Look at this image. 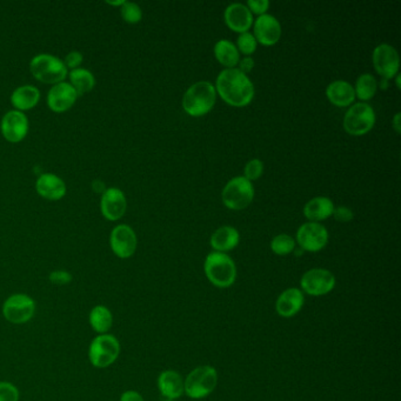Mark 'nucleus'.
Segmentation results:
<instances>
[{"instance_id":"f257e3e1","label":"nucleus","mask_w":401,"mask_h":401,"mask_svg":"<svg viewBox=\"0 0 401 401\" xmlns=\"http://www.w3.org/2000/svg\"><path fill=\"white\" fill-rule=\"evenodd\" d=\"M215 88L220 98L235 108H245L255 98V85L239 68L220 72Z\"/></svg>"},{"instance_id":"f03ea898","label":"nucleus","mask_w":401,"mask_h":401,"mask_svg":"<svg viewBox=\"0 0 401 401\" xmlns=\"http://www.w3.org/2000/svg\"><path fill=\"white\" fill-rule=\"evenodd\" d=\"M204 272L208 282L218 288H228L237 279V266L230 255L211 252L204 262Z\"/></svg>"},{"instance_id":"7ed1b4c3","label":"nucleus","mask_w":401,"mask_h":401,"mask_svg":"<svg viewBox=\"0 0 401 401\" xmlns=\"http://www.w3.org/2000/svg\"><path fill=\"white\" fill-rule=\"evenodd\" d=\"M217 91L210 81H198L187 88L183 97V108L191 117H203L215 106Z\"/></svg>"},{"instance_id":"20e7f679","label":"nucleus","mask_w":401,"mask_h":401,"mask_svg":"<svg viewBox=\"0 0 401 401\" xmlns=\"http://www.w3.org/2000/svg\"><path fill=\"white\" fill-rule=\"evenodd\" d=\"M218 384V373L213 366L203 365L192 369L184 380V393L198 400L213 393Z\"/></svg>"},{"instance_id":"39448f33","label":"nucleus","mask_w":401,"mask_h":401,"mask_svg":"<svg viewBox=\"0 0 401 401\" xmlns=\"http://www.w3.org/2000/svg\"><path fill=\"white\" fill-rule=\"evenodd\" d=\"M120 342L112 334H98L88 347V360L96 369H108L119 358Z\"/></svg>"},{"instance_id":"423d86ee","label":"nucleus","mask_w":401,"mask_h":401,"mask_svg":"<svg viewBox=\"0 0 401 401\" xmlns=\"http://www.w3.org/2000/svg\"><path fill=\"white\" fill-rule=\"evenodd\" d=\"M30 70L37 80L45 84L61 83L68 76V68L58 57L40 53L33 57Z\"/></svg>"},{"instance_id":"0eeeda50","label":"nucleus","mask_w":401,"mask_h":401,"mask_svg":"<svg viewBox=\"0 0 401 401\" xmlns=\"http://www.w3.org/2000/svg\"><path fill=\"white\" fill-rule=\"evenodd\" d=\"M255 198L253 184L244 177H235L224 187L222 199L227 208L240 211L250 206Z\"/></svg>"},{"instance_id":"6e6552de","label":"nucleus","mask_w":401,"mask_h":401,"mask_svg":"<svg viewBox=\"0 0 401 401\" xmlns=\"http://www.w3.org/2000/svg\"><path fill=\"white\" fill-rule=\"evenodd\" d=\"M36 307V302L31 295L14 293L5 300L3 315L13 325H24L35 317Z\"/></svg>"},{"instance_id":"1a4fd4ad","label":"nucleus","mask_w":401,"mask_h":401,"mask_svg":"<svg viewBox=\"0 0 401 401\" xmlns=\"http://www.w3.org/2000/svg\"><path fill=\"white\" fill-rule=\"evenodd\" d=\"M375 125V112L366 103L352 105L344 117V128L351 135H364Z\"/></svg>"},{"instance_id":"9d476101","label":"nucleus","mask_w":401,"mask_h":401,"mask_svg":"<svg viewBox=\"0 0 401 401\" xmlns=\"http://www.w3.org/2000/svg\"><path fill=\"white\" fill-rule=\"evenodd\" d=\"M337 284L335 277L326 268H311L302 274L300 287L304 293L311 297H322L334 290Z\"/></svg>"},{"instance_id":"9b49d317","label":"nucleus","mask_w":401,"mask_h":401,"mask_svg":"<svg viewBox=\"0 0 401 401\" xmlns=\"http://www.w3.org/2000/svg\"><path fill=\"white\" fill-rule=\"evenodd\" d=\"M297 242L304 252H319L329 242V231L320 223L302 224L297 231Z\"/></svg>"},{"instance_id":"f8f14e48","label":"nucleus","mask_w":401,"mask_h":401,"mask_svg":"<svg viewBox=\"0 0 401 401\" xmlns=\"http://www.w3.org/2000/svg\"><path fill=\"white\" fill-rule=\"evenodd\" d=\"M374 68L379 76H382V79H393L399 72L400 66V60L399 55L395 48L389 44L378 45L374 48L373 56Z\"/></svg>"},{"instance_id":"ddd939ff","label":"nucleus","mask_w":401,"mask_h":401,"mask_svg":"<svg viewBox=\"0 0 401 401\" xmlns=\"http://www.w3.org/2000/svg\"><path fill=\"white\" fill-rule=\"evenodd\" d=\"M110 246L118 258H131L138 246V239L133 228L125 224L115 226L110 235Z\"/></svg>"},{"instance_id":"4468645a","label":"nucleus","mask_w":401,"mask_h":401,"mask_svg":"<svg viewBox=\"0 0 401 401\" xmlns=\"http://www.w3.org/2000/svg\"><path fill=\"white\" fill-rule=\"evenodd\" d=\"M0 128L5 139L11 143H19L20 140L24 139L28 135V117L18 110L6 112L1 119Z\"/></svg>"},{"instance_id":"2eb2a0df","label":"nucleus","mask_w":401,"mask_h":401,"mask_svg":"<svg viewBox=\"0 0 401 401\" xmlns=\"http://www.w3.org/2000/svg\"><path fill=\"white\" fill-rule=\"evenodd\" d=\"M253 36L257 43L264 46H273L282 37V25L272 14H262L255 19Z\"/></svg>"},{"instance_id":"dca6fc26","label":"nucleus","mask_w":401,"mask_h":401,"mask_svg":"<svg viewBox=\"0 0 401 401\" xmlns=\"http://www.w3.org/2000/svg\"><path fill=\"white\" fill-rule=\"evenodd\" d=\"M126 207H128L126 197L120 188L110 187L105 190L100 200V210L105 218L111 222L118 220L125 215Z\"/></svg>"},{"instance_id":"f3484780","label":"nucleus","mask_w":401,"mask_h":401,"mask_svg":"<svg viewBox=\"0 0 401 401\" xmlns=\"http://www.w3.org/2000/svg\"><path fill=\"white\" fill-rule=\"evenodd\" d=\"M305 304V294L300 288L290 287L279 295L275 302V312L282 318H293Z\"/></svg>"},{"instance_id":"a211bd4d","label":"nucleus","mask_w":401,"mask_h":401,"mask_svg":"<svg viewBox=\"0 0 401 401\" xmlns=\"http://www.w3.org/2000/svg\"><path fill=\"white\" fill-rule=\"evenodd\" d=\"M78 97V92L76 88L72 86L71 84L61 83L55 84L51 90L48 91V105L52 111L65 112L68 108H72Z\"/></svg>"},{"instance_id":"6ab92c4d","label":"nucleus","mask_w":401,"mask_h":401,"mask_svg":"<svg viewBox=\"0 0 401 401\" xmlns=\"http://www.w3.org/2000/svg\"><path fill=\"white\" fill-rule=\"evenodd\" d=\"M224 19L232 31L240 33V35L248 32V30L255 21L253 14L246 5L240 4V3L228 5L224 12Z\"/></svg>"},{"instance_id":"aec40b11","label":"nucleus","mask_w":401,"mask_h":401,"mask_svg":"<svg viewBox=\"0 0 401 401\" xmlns=\"http://www.w3.org/2000/svg\"><path fill=\"white\" fill-rule=\"evenodd\" d=\"M157 385L164 399L175 400L184 394V378L175 369L163 371L158 377Z\"/></svg>"},{"instance_id":"412c9836","label":"nucleus","mask_w":401,"mask_h":401,"mask_svg":"<svg viewBox=\"0 0 401 401\" xmlns=\"http://www.w3.org/2000/svg\"><path fill=\"white\" fill-rule=\"evenodd\" d=\"M36 190L43 198L48 200H59L66 195L64 180L53 173L40 175L37 179Z\"/></svg>"},{"instance_id":"4be33fe9","label":"nucleus","mask_w":401,"mask_h":401,"mask_svg":"<svg viewBox=\"0 0 401 401\" xmlns=\"http://www.w3.org/2000/svg\"><path fill=\"white\" fill-rule=\"evenodd\" d=\"M326 97L334 106L347 108L354 103L355 92H354L353 85H351L349 81L335 80L326 88Z\"/></svg>"},{"instance_id":"5701e85b","label":"nucleus","mask_w":401,"mask_h":401,"mask_svg":"<svg viewBox=\"0 0 401 401\" xmlns=\"http://www.w3.org/2000/svg\"><path fill=\"white\" fill-rule=\"evenodd\" d=\"M240 242V235L235 227L223 226L215 231L210 239V245L215 252L226 253L228 251L235 250Z\"/></svg>"},{"instance_id":"b1692460","label":"nucleus","mask_w":401,"mask_h":401,"mask_svg":"<svg viewBox=\"0 0 401 401\" xmlns=\"http://www.w3.org/2000/svg\"><path fill=\"white\" fill-rule=\"evenodd\" d=\"M334 204L330 198L326 197H315L307 202L304 206V215L306 219L313 223H319L322 220L330 218L333 215Z\"/></svg>"},{"instance_id":"393cba45","label":"nucleus","mask_w":401,"mask_h":401,"mask_svg":"<svg viewBox=\"0 0 401 401\" xmlns=\"http://www.w3.org/2000/svg\"><path fill=\"white\" fill-rule=\"evenodd\" d=\"M40 99L39 88L32 85H23L17 88L11 96L13 106L18 108V111H24L35 108Z\"/></svg>"},{"instance_id":"a878e982","label":"nucleus","mask_w":401,"mask_h":401,"mask_svg":"<svg viewBox=\"0 0 401 401\" xmlns=\"http://www.w3.org/2000/svg\"><path fill=\"white\" fill-rule=\"evenodd\" d=\"M88 322L97 334H108L113 325V314L104 305H97L88 314Z\"/></svg>"},{"instance_id":"bb28decb","label":"nucleus","mask_w":401,"mask_h":401,"mask_svg":"<svg viewBox=\"0 0 401 401\" xmlns=\"http://www.w3.org/2000/svg\"><path fill=\"white\" fill-rule=\"evenodd\" d=\"M215 56L219 63L226 68H235L240 61L238 48L230 40H219L215 45Z\"/></svg>"},{"instance_id":"cd10ccee","label":"nucleus","mask_w":401,"mask_h":401,"mask_svg":"<svg viewBox=\"0 0 401 401\" xmlns=\"http://www.w3.org/2000/svg\"><path fill=\"white\" fill-rule=\"evenodd\" d=\"M70 80H71L72 86L76 88V91L78 92V96L91 91L96 85L95 76L86 68H78L73 70L70 73Z\"/></svg>"},{"instance_id":"c85d7f7f","label":"nucleus","mask_w":401,"mask_h":401,"mask_svg":"<svg viewBox=\"0 0 401 401\" xmlns=\"http://www.w3.org/2000/svg\"><path fill=\"white\" fill-rule=\"evenodd\" d=\"M377 90V79L371 73H364L362 76H359L355 83V88H354L355 97L362 101L372 99L375 96Z\"/></svg>"},{"instance_id":"c756f323","label":"nucleus","mask_w":401,"mask_h":401,"mask_svg":"<svg viewBox=\"0 0 401 401\" xmlns=\"http://www.w3.org/2000/svg\"><path fill=\"white\" fill-rule=\"evenodd\" d=\"M297 242L291 235H275L271 242V250L277 255H291L295 250Z\"/></svg>"},{"instance_id":"7c9ffc66","label":"nucleus","mask_w":401,"mask_h":401,"mask_svg":"<svg viewBox=\"0 0 401 401\" xmlns=\"http://www.w3.org/2000/svg\"><path fill=\"white\" fill-rule=\"evenodd\" d=\"M120 13H121L123 19L130 24H137L143 18V11H141L139 5L132 3V1H125L120 8Z\"/></svg>"},{"instance_id":"2f4dec72","label":"nucleus","mask_w":401,"mask_h":401,"mask_svg":"<svg viewBox=\"0 0 401 401\" xmlns=\"http://www.w3.org/2000/svg\"><path fill=\"white\" fill-rule=\"evenodd\" d=\"M257 46H258V43H257L253 33H242L238 37L237 48H238L239 53L242 52V55H245V56H251L255 53Z\"/></svg>"},{"instance_id":"473e14b6","label":"nucleus","mask_w":401,"mask_h":401,"mask_svg":"<svg viewBox=\"0 0 401 401\" xmlns=\"http://www.w3.org/2000/svg\"><path fill=\"white\" fill-rule=\"evenodd\" d=\"M264 173V164L262 160L252 159L246 164L244 168V178H246L248 182L258 180Z\"/></svg>"},{"instance_id":"72a5a7b5","label":"nucleus","mask_w":401,"mask_h":401,"mask_svg":"<svg viewBox=\"0 0 401 401\" xmlns=\"http://www.w3.org/2000/svg\"><path fill=\"white\" fill-rule=\"evenodd\" d=\"M20 392L12 382H0V401H19Z\"/></svg>"},{"instance_id":"f704fd0d","label":"nucleus","mask_w":401,"mask_h":401,"mask_svg":"<svg viewBox=\"0 0 401 401\" xmlns=\"http://www.w3.org/2000/svg\"><path fill=\"white\" fill-rule=\"evenodd\" d=\"M48 280L53 285H56V286H65V285L71 284L72 280H73V277H72V274L68 272V271L56 270L52 271L51 273H50Z\"/></svg>"},{"instance_id":"c9c22d12","label":"nucleus","mask_w":401,"mask_h":401,"mask_svg":"<svg viewBox=\"0 0 401 401\" xmlns=\"http://www.w3.org/2000/svg\"><path fill=\"white\" fill-rule=\"evenodd\" d=\"M246 6L252 14L255 13L258 16H262V14H266L267 10L270 8V1L268 0H248Z\"/></svg>"},{"instance_id":"e433bc0d","label":"nucleus","mask_w":401,"mask_h":401,"mask_svg":"<svg viewBox=\"0 0 401 401\" xmlns=\"http://www.w3.org/2000/svg\"><path fill=\"white\" fill-rule=\"evenodd\" d=\"M332 215H334V219L340 223H349L354 217L352 210L345 206L334 207Z\"/></svg>"},{"instance_id":"4c0bfd02","label":"nucleus","mask_w":401,"mask_h":401,"mask_svg":"<svg viewBox=\"0 0 401 401\" xmlns=\"http://www.w3.org/2000/svg\"><path fill=\"white\" fill-rule=\"evenodd\" d=\"M83 63V55L79 51H72L65 57L64 64L66 68H71L73 70L78 68Z\"/></svg>"},{"instance_id":"58836bf2","label":"nucleus","mask_w":401,"mask_h":401,"mask_svg":"<svg viewBox=\"0 0 401 401\" xmlns=\"http://www.w3.org/2000/svg\"><path fill=\"white\" fill-rule=\"evenodd\" d=\"M255 59L253 58H251V57H245V58H242L240 61H239V70L242 72V73H245L247 76V73H250L253 68H255Z\"/></svg>"},{"instance_id":"ea45409f","label":"nucleus","mask_w":401,"mask_h":401,"mask_svg":"<svg viewBox=\"0 0 401 401\" xmlns=\"http://www.w3.org/2000/svg\"><path fill=\"white\" fill-rule=\"evenodd\" d=\"M119 401H145L144 400L143 395L137 392V391H133V389H128V391H125L121 395H120Z\"/></svg>"},{"instance_id":"a19ab883","label":"nucleus","mask_w":401,"mask_h":401,"mask_svg":"<svg viewBox=\"0 0 401 401\" xmlns=\"http://www.w3.org/2000/svg\"><path fill=\"white\" fill-rule=\"evenodd\" d=\"M92 188H93V191L99 192V193H104L105 192V184L101 182V180H93L92 182Z\"/></svg>"},{"instance_id":"79ce46f5","label":"nucleus","mask_w":401,"mask_h":401,"mask_svg":"<svg viewBox=\"0 0 401 401\" xmlns=\"http://www.w3.org/2000/svg\"><path fill=\"white\" fill-rule=\"evenodd\" d=\"M393 128L397 133H400V113H397L393 118Z\"/></svg>"},{"instance_id":"37998d69","label":"nucleus","mask_w":401,"mask_h":401,"mask_svg":"<svg viewBox=\"0 0 401 401\" xmlns=\"http://www.w3.org/2000/svg\"><path fill=\"white\" fill-rule=\"evenodd\" d=\"M125 3V0H118V1H110L108 0V4L115 5V6H121Z\"/></svg>"},{"instance_id":"c03bdc74","label":"nucleus","mask_w":401,"mask_h":401,"mask_svg":"<svg viewBox=\"0 0 401 401\" xmlns=\"http://www.w3.org/2000/svg\"><path fill=\"white\" fill-rule=\"evenodd\" d=\"M387 81H389V80L382 79V84H380V88H384V90L387 88Z\"/></svg>"}]
</instances>
